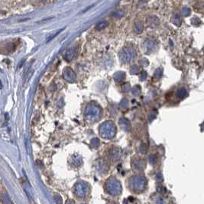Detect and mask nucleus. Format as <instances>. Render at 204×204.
Listing matches in <instances>:
<instances>
[{
	"label": "nucleus",
	"instance_id": "f257e3e1",
	"mask_svg": "<svg viewBox=\"0 0 204 204\" xmlns=\"http://www.w3.org/2000/svg\"><path fill=\"white\" fill-rule=\"evenodd\" d=\"M6 49L8 50V51H12V50H14L15 49V47H14V44H12V43H9V44H8L7 45H6Z\"/></svg>",
	"mask_w": 204,
	"mask_h": 204
},
{
	"label": "nucleus",
	"instance_id": "f03ea898",
	"mask_svg": "<svg viewBox=\"0 0 204 204\" xmlns=\"http://www.w3.org/2000/svg\"><path fill=\"white\" fill-rule=\"evenodd\" d=\"M23 63H24V60H22V61L20 62V63L18 65V67H19V68H21V67L23 66Z\"/></svg>",
	"mask_w": 204,
	"mask_h": 204
},
{
	"label": "nucleus",
	"instance_id": "7ed1b4c3",
	"mask_svg": "<svg viewBox=\"0 0 204 204\" xmlns=\"http://www.w3.org/2000/svg\"><path fill=\"white\" fill-rule=\"evenodd\" d=\"M0 88L2 89V81L0 80Z\"/></svg>",
	"mask_w": 204,
	"mask_h": 204
}]
</instances>
